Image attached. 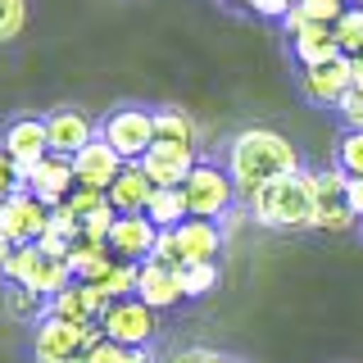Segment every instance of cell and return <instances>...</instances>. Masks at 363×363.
<instances>
[{
	"label": "cell",
	"mask_w": 363,
	"mask_h": 363,
	"mask_svg": "<svg viewBox=\"0 0 363 363\" xmlns=\"http://www.w3.org/2000/svg\"><path fill=\"white\" fill-rule=\"evenodd\" d=\"M155 141L191 145V150H196V118L182 113V109H155Z\"/></svg>",
	"instance_id": "obj_21"
},
{
	"label": "cell",
	"mask_w": 363,
	"mask_h": 363,
	"mask_svg": "<svg viewBox=\"0 0 363 363\" xmlns=\"http://www.w3.org/2000/svg\"><path fill=\"white\" fill-rule=\"evenodd\" d=\"M123 164H128V159L113 150L105 136H96L91 145H82V150L73 155V182H77V186L109 191V186H113V177L123 173Z\"/></svg>",
	"instance_id": "obj_13"
},
{
	"label": "cell",
	"mask_w": 363,
	"mask_h": 363,
	"mask_svg": "<svg viewBox=\"0 0 363 363\" xmlns=\"http://www.w3.org/2000/svg\"><path fill=\"white\" fill-rule=\"evenodd\" d=\"M145 218H150L159 232H164V227H182L191 213H186V200H182V191H155V200H150V209H145Z\"/></svg>",
	"instance_id": "obj_22"
},
{
	"label": "cell",
	"mask_w": 363,
	"mask_h": 363,
	"mask_svg": "<svg viewBox=\"0 0 363 363\" xmlns=\"http://www.w3.org/2000/svg\"><path fill=\"white\" fill-rule=\"evenodd\" d=\"M113 264H118V259H113V250L105 241H86V236H77L73 250H68V268H73L77 281H100Z\"/></svg>",
	"instance_id": "obj_20"
},
{
	"label": "cell",
	"mask_w": 363,
	"mask_h": 363,
	"mask_svg": "<svg viewBox=\"0 0 363 363\" xmlns=\"http://www.w3.org/2000/svg\"><path fill=\"white\" fill-rule=\"evenodd\" d=\"M73 186H77L73 182V159H64V155H45L41 164L28 173V191L41 204H50V209L73 196Z\"/></svg>",
	"instance_id": "obj_17"
},
{
	"label": "cell",
	"mask_w": 363,
	"mask_h": 363,
	"mask_svg": "<svg viewBox=\"0 0 363 363\" xmlns=\"http://www.w3.org/2000/svg\"><path fill=\"white\" fill-rule=\"evenodd\" d=\"M136 164L145 168V177H150L159 191H177L182 182H186V173L200 164V159H196V150H191V145H168V141H155L150 150L136 159Z\"/></svg>",
	"instance_id": "obj_12"
},
{
	"label": "cell",
	"mask_w": 363,
	"mask_h": 363,
	"mask_svg": "<svg viewBox=\"0 0 363 363\" xmlns=\"http://www.w3.org/2000/svg\"><path fill=\"white\" fill-rule=\"evenodd\" d=\"M336 168L345 177H363V132H345L336 145Z\"/></svg>",
	"instance_id": "obj_28"
},
{
	"label": "cell",
	"mask_w": 363,
	"mask_h": 363,
	"mask_svg": "<svg viewBox=\"0 0 363 363\" xmlns=\"http://www.w3.org/2000/svg\"><path fill=\"white\" fill-rule=\"evenodd\" d=\"M18 191H28V173H23V164H18L14 155L0 150V204L14 200Z\"/></svg>",
	"instance_id": "obj_29"
},
{
	"label": "cell",
	"mask_w": 363,
	"mask_h": 363,
	"mask_svg": "<svg viewBox=\"0 0 363 363\" xmlns=\"http://www.w3.org/2000/svg\"><path fill=\"white\" fill-rule=\"evenodd\" d=\"M136 300H145L150 309H173V304H182L186 295H182V277L177 268L159 264V259H145L141 268H136Z\"/></svg>",
	"instance_id": "obj_16"
},
{
	"label": "cell",
	"mask_w": 363,
	"mask_h": 363,
	"mask_svg": "<svg viewBox=\"0 0 363 363\" xmlns=\"http://www.w3.org/2000/svg\"><path fill=\"white\" fill-rule=\"evenodd\" d=\"M177 277H182V295L200 300V295H209L218 286V264H186V268H177Z\"/></svg>",
	"instance_id": "obj_24"
},
{
	"label": "cell",
	"mask_w": 363,
	"mask_h": 363,
	"mask_svg": "<svg viewBox=\"0 0 363 363\" xmlns=\"http://www.w3.org/2000/svg\"><path fill=\"white\" fill-rule=\"evenodd\" d=\"M155 191L159 186L145 177L141 164H123V173L113 177V186L105 191V200L113 204V213H145L150 200H155Z\"/></svg>",
	"instance_id": "obj_18"
},
{
	"label": "cell",
	"mask_w": 363,
	"mask_h": 363,
	"mask_svg": "<svg viewBox=\"0 0 363 363\" xmlns=\"http://www.w3.org/2000/svg\"><path fill=\"white\" fill-rule=\"evenodd\" d=\"M250 218L259 227H272V232H304L313 227V173L300 168V173L281 177V182H268L264 191L245 200Z\"/></svg>",
	"instance_id": "obj_2"
},
{
	"label": "cell",
	"mask_w": 363,
	"mask_h": 363,
	"mask_svg": "<svg viewBox=\"0 0 363 363\" xmlns=\"http://www.w3.org/2000/svg\"><path fill=\"white\" fill-rule=\"evenodd\" d=\"M204 354H209V350H177V354H168L164 363H204Z\"/></svg>",
	"instance_id": "obj_40"
},
{
	"label": "cell",
	"mask_w": 363,
	"mask_h": 363,
	"mask_svg": "<svg viewBox=\"0 0 363 363\" xmlns=\"http://www.w3.org/2000/svg\"><path fill=\"white\" fill-rule=\"evenodd\" d=\"M354 73H363V50H359V55H354Z\"/></svg>",
	"instance_id": "obj_44"
},
{
	"label": "cell",
	"mask_w": 363,
	"mask_h": 363,
	"mask_svg": "<svg viewBox=\"0 0 363 363\" xmlns=\"http://www.w3.org/2000/svg\"><path fill=\"white\" fill-rule=\"evenodd\" d=\"M14 241H5V236H0V272H5V264H9V259H14Z\"/></svg>",
	"instance_id": "obj_41"
},
{
	"label": "cell",
	"mask_w": 363,
	"mask_h": 363,
	"mask_svg": "<svg viewBox=\"0 0 363 363\" xmlns=\"http://www.w3.org/2000/svg\"><path fill=\"white\" fill-rule=\"evenodd\" d=\"M177 191H182V200H186L191 218H209V223H223L227 213L236 209V200H241L227 164H209V159H200Z\"/></svg>",
	"instance_id": "obj_4"
},
{
	"label": "cell",
	"mask_w": 363,
	"mask_h": 363,
	"mask_svg": "<svg viewBox=\"0 0 363 363\" xmlns=\"http://www.w3.org/2000/svg\"><path fill=\"white\" fill-rule=\"evenodd\" d=\"M350 209H354V218L363 223V177H350Z\"/></svg>",
	"instance_id": "obj_39"
},
{
	"label": "cell",
	"mask_w": 363,
	"mask_h": 363,
	"mask_svg": "<svg viewBox=\"0 0 363 363\" xmlns=\"http://www.w3.org/2000/svg\"><path fill=\"white\" fill-rule=\"evenodd\" d=\"M37 250L45 259H68V250H73V241H68V236H60V232H45L41 241H37Z\"/></svg>",
	"instance_id": "obj_37"
},
{
	"label": "cell",
	"mask_w": 363,
	"mask_h": 363,
	"mask_svg": "<svg viewBox=\"0 0 363 363\" xmlns=\"http://www.w3.org/2000/svg\"><path fill=\"white\" fill-rule=\"evenodd\" d=\"M64 204L77 213V218H91V213H96L100 204H105V191H96V186H77V191H73V196H68Z\"/></svg>",
	"instance_id": "obj_33"
},
{
	"label": "cell",
	"mask_w": 363,
	"mask_h": 363,
	"mask_svg": "<svg viewBox=\"0 0 363 363\" xmlns=\"http://www.w3.org/2000/svg\"><path fill=\"white\" fill-rule=\"evenodd\" d=\"M354 91H363V73H354Z\"/></svg>",
	"instance_id": "obj_46"
},
{
	"label": "cell",
	"mask_w": 363,
	"mask_h": 363,
	"mask_svg": "<svg viewBox=\"0 0 363 363\" xmlns=\"http://www.w3.org/2000/svg\"><path fill=\"white\" fill-rule=\"evenodd\" d=\"M204 363H241V359H227V354H213V350H209V354H204Z\"/></svg>",
	"instance_id": "obj_42"
},
{
	"label": "cell",
	"mask_w": 363,
	"mask_h": 363,
	"mask_svg": "<svg viewBox=\"0 0 363 363\" xmlns=\"http://www.w3.org/2000/svg\"><path fill=\"white\" fill-rule=\"evenodd\" d=\"M227 5H250V9H255V0H227Z\"/></svg>",
	"instance_id": "obj_45"
},
{
	"label": "cell",
	"mask_w": 363,
	"mask_h": 363,
	"mask_svg": "<svg viewBox=\"0 0 363 363\" xmlns=\"http://www.w3.org/2000/svg\"><path fill=\"white\" fill-rule=\"evenodd\" d=\"M37 363H86V354H77V359H37Z\"/></svg>",
	"instance_id": "obj_43"
},
{
	"label": "cell",
	"mask_w": 363,
	"mask_h": 363,
	"mask_svg": "<svg viewBox=\"0 0 363 363\" xmlns=\"http://www.w3.org/2000/svg\"><path fill=\"white\" fill-rule=\"evenodd\" d=\"M37 264H41V250H37V245H18L14 259L5 264V272H0V277H5L9 286H28L32 272H37Z\"/></svg>",
	"instance_id": "obj_27"
},
{
	"label": "cell",
	"mask_w": 363,
	"mask_h": 363,
	"mask_svg": "<svg viewBox=\"0 0 363 363\" xmlns=\"http://www.w3.org/2000/svg\"><path fill=\"white\" fill-rule=\"evenodd\" d=\"M350 91H354V60H350V55H336V60L300 68V96L309 100V105L340 109V100H345Z\"/></svg>",
	"instance_id": "obj_7"
},
{
	"label": "cell",
	"mask_w": 363,
	"mask_h": 363,
	"mask_svg": "<svg viewBox=\"0 0 363 363\" xmlns=\"http://www.w3.org/2000/svg\"><path fill=\"white\" fill-rule=\"evenodd\" d=\"M100 136L118 150L128 164H136L145 150L155 145V109H141V105H123L113 109L105 123H100Z\"/></svg>",
	"instance_id": "obj_8"
},
{
	"label": "cell",
	"mask_w": 363,
	"mask_h": 363,
	"mask_svg": "<svg viewBox=\"0 0 363 363\" xmlns=\"http://www.w3.org/2000/svg\"><path fill=\"white\" fill-rule=\"evenodd\" d=\"M96 340H105L100 323H64V318H37L32 323V354L37 359H77Z\"/></svg>",
	"instance_id": "obj_5"
},
{
	"label": "cell",
	"mask_w": 363,
	"mask_h": 363,
	"mask_svg": "<svg viewBox=\"0 0 363 363\" xmlns=\"http://www.w3.org/2000/svg\"><path fill=\"white\" fill-rule=\"evenodd\" d=\"M336 45H340V55H350V60L363 50V5L345 9V14L336 18Z\"/></svg>",
	"instance_id": "obj_26"
},
{
	"label": "cell",
	"mask_w": 363,
	"mask_h": 363,
	"mask_svg": "<svg viewBox=\"0 0 363 363\" xmlns=\"http://www.w3.org/2000/svg\"><path fill=\"white\" fill-rule=\"evenodd\" d=\"M50 232H60V236H68V241H77V236H82V218H77L68 204H55V209H50Z\"/></svg>",
	"instance_id": "obj_34"
},
{
	"label": "cell",
	"mask_w": 363,
	"mask_h": 363,
	"mask_svg": "<svg viewBox=\"0 0 363 363\" xmlns=\"http://www.w3.org/2000/svg\"><path fill=\"white\" fill-rule=\"evenodd\" d=\"M291 50H295V60L304 64H323V60H336L340 55V45H336V28L332 23H309V28H300L291 37Z\"/></svg>",
	"instance_id": "obj_19"
},
{
	"label": "cell",
	"mask_w": 363,
	"mask_h": 363,
	"mask_svg": "<svg viewBox=\"0 0 363 363\" xmlns=\"http://www.w3.org/2000/svg\"><path fill=\"white\" fill-rule=\"evenodd\" d=\"M113 223H118V213H113V204L105 200L96 213H91V218H82V236H86V241H105V245H109Z\"/></svg>",
	"instance_id": "obj_32"
},
{
	"label": "cell",
	"mask_w": 363,
	"mask_h": 363,
	"mask_svg": "<svg viewBox=\"0 0 363 363\" xmlns=\"http://www.w3.org/2000/svg\"><path fill=\"white\" fill-rule=\"evenodd\" d=\"M100 136L96 128V118L82 109H50L45 113V141H50V155H64V159H73L82 145H91Z\"/></svg>",
	"instance_id": "obj_11"
},
{
	"label": "cell",
	"mask_w": 363,
	"mask_h": 363,
	"mask_svg": "<svg viewBox=\"0 0 363 363\" xmlns=\"http://www.w3.org/2000/svg\"><path fill=\"white\" fill-rule=\"evenodd\" d=\"M28 23V0H0V45L14 41Z\"/></svg>",
	"instance_id": "obj_30"
},
{
	"label": "cell",
	"mask_w": 363,
	"mask_h": 363,
	"mask_svg": "<svg viewBox=\"0 0 363 363\" xmlns=\"http://www.w3.org/2000/svg\"><path fill=\"white\" fill-rule=\"evenodd\" d=\"M227 173L236 182V196L250 200L255 191H264L268 182H281V177L300 173V155H295V145L281 132L245 128L227 145Z\"/></svg>",
	"instance_id": "obj_1"
},
{
	"label": "cell",
	"mask_w": 363,
	"mask_h": 363,
	"mask_svg": "<svg viewBox=\"0 0 363 363\" xmlns=\"http://www.w3.org/2000/svg\"><path fill=\"white\" fill-rule=\"evenodd\" d=\"M86 363H155L150 354V345H141V350H128V345H118V340H96V345L86 350Z\"/></svg>",
	"instance_id": "obj_23"
},
{
	"label": "cell",
	"mask_w": 363,
	"mask_h": 363,
	"mask_svg": "<svg viewBox=\"0 0 363 363\" xmlns=\"http://www.w3.org/2000/svg\"><path fill=\"white\" fill-rule=\"evenodd\" d=\"M359 218L350 209V177L340 168L313 173V227L318 232H350Z\"/></svg>",
	"instance_id": "obj_6"
},
{
	"label": "cell",
	"mask_w": 363,
	"mask_h": 363,
	"mask_svg": "<svg viewBox=\"0 0 363 363\" xmlns=\"http://www.w3.org/2000/svg\"><path fill=\"white\" fill-rule=\"evenodd\" d=\"M136 268H141V264H123V259H118V264H113L100 281H91V286H100L109 300H128V295H136Z\"/></svg>",
	"instance_id": "obj_25"
},
{
	"label": "cell",
	"mask_w": 363,
	"mask_h": 363,
	"mask_svg": "<svg viewBox=\"0 0 363 363\" xmlns=\"http://www.w3.org/2000/svg\"><path fill=\"white\" fill-rule=\"evenodd\" d=\"M340 118H345V128L350 132H363V91H350L345 100H340Z\"/></svg>",
	"instance_id": "obj_36"
},
{
	"label": "cell",
	"mask_w": 363,
	"mask_h": 363,
	"mask_svg": "<svg viewBox=\"0 0 363 363\" xmlns=\"http://www.w3.org/2000/svg\"><path fill=\"white\" fill-rule=\"evenodd\" d=\"M37 300H41L37 291H28V286H9V313H18V318H37Z\"/></svg>",
	"instance_id": "obj_35"
},
{
	"label": "cell",
	"mask_w": 363,
	"mask_h": 363,
	"mask_svg": "<svg viewBox=\"0 0 363 363\" xmlns=\"http://www.w3.org/2000/svg\"><path fill=\"white\" fill-rule=\"evenodd\" d=\"M291 9H295V0H255V14H264V18H286L291 14Z\"/></svg>",
	"instance_id": "obj_38"
},
{
	"label": "cell",
	"mask_w": 363,
	"mask_h": 363,
	"mask_svg": "<svg viewBox=\"0 0 363 363\" xmlns=\"http://www.w3.org/2000/svg\"><path fill=\"white\" fill-rule=\"evenodd\" d=\"M295 9H300L309 23H332V28H336V18L345 14L350 5H345V0H295Z\"/></svg>",
	"instance_id": "obj_31"
},
{
	"label": "cell",
	"mask_w": 363,
	"mask_h": 363,
	"mask_svg": "<svg viewBox=\"0 0 363 363\" xmlns=\"http://www.w3.org/2000/svg\"><path fill=\"white\" fill-rule=\"evenodd\" d=\"M155 327H159V313L145 300H136V295H128V300H113L109 309L100 313V332H105L109 340H118V345H128V350L150 345V340H155Z\"/></svg>",
	"instance_id": "obj_9"
},
{
	"label": "cell",
	"mask_w": 363,
	"mask_h": 363,
	"mask_svg": "<svg viewBox=\"0 0 363 363\" xmlns=\"http://www.w3.org/2000/svg\"><path fill=\"white\" fill-rule=\"evenodd\" d=\"M223 245H227V236H223L218 223H209V218H186L182 227H164V232H159L150 259H159V264H168V268L213 264V259L223 255Z\"/></svg>",
	"instance_id": "obj_3"
},
{
	"label": "cell",
	"mask_w": 363,
	"mask_h": 363,
	"mask_svg": "<svg viewBox=\"0 0 363 363\" xmlns=\"http://www.w3.org/2000/svg\"><path fill=\"white\" fill-rule=\"evenodd\" d=\"M0 150L14 155L18 164H23V173H32V168L50 155V141H45V118H37V113H23V118H14L5 132H0Z\"/></svg>",
	"instance_id": "obj_15"
},
{
	"label": "cell",
	"mask_w": 363,
	"mask_h": 363,
	"mask_svg": "<svg viewBox=\"0 0 363 363\" xmlns=\"http://www.w3.org/2000/svg\"><path fill=\"white\" fill-rule=\"evenodd\" d=\"M155 241H159V227L145 213H118V223L109 232V250L123 264H145L155 255Z\"/></svg>",
	"instance_id": "obj_14"
},
{
	"label": "cell",
	"mask_w": 363,
	"mask_h": 363,
	"mask_svg": "<svg viewBox=\"0 0 363 363\" xmlns=\"http://www.w3.org/2000/svg\"><path fill=\"white\" fill-rule=\"evenodd\" d=\"M50 232V204H41L32 191H18L14 200L0 204V236L14 245H37Z\"/></svg>",
	"instance_id": "obj_10"
}]
</instances>
